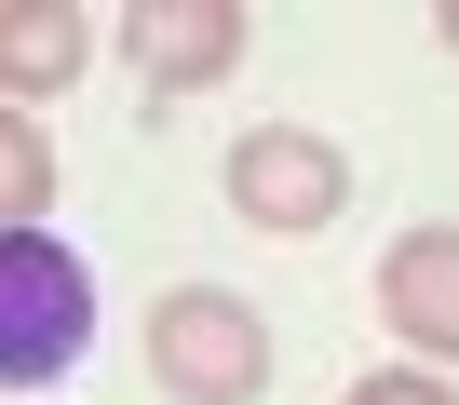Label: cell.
Returning <instances> with one entry per match:
<instances>
[{"instance_id":"obj_1","label":"cell","mask_w":459,"mask_h":405,"mask_svg":"<svg viewBox=\"0 0 459 405\" xmlns=\"http://www.w3.org/2000/svg\"><path fill=\"white\" fill-rule=\"evenodd\" d=\"M95 351V271L55 230H0V392H55Z\"/></svg>"},{"instance_id":"obj_2","label":"cell","mask_w":459,"mask_h":405,"mask_svg":"<svg viewBox=\"0 0 459 405\" xmlns=\"http://www.w3.org/2000/svg\"><path fill=\"white\" fill-rule=\"evenodd\" d=\"M149 378L176 392V405H257L271 392V324L244 311V297H216V284H176V297H149Z\"/></svg>"},{"instance_id":"obj_3","label":"cell","mask_w":459,"mask_h":405,"mask_svg":"<svg viewBox=\"0 0 459 405\" xmlns=\"http://www.w3.org/2000/svg\"><path fill=\"white\" fill-rule=\"evenodd\" d=\"M338 202H351L338 135H311V122L230 135V217H257V230H338Z\"/></svg>"},{"instance_id":"obj_4","label":"cell","mask_w":459,"mask_h":405,"mask_svg":"<svg viewBox=\"0 0 459 405\" xmlns=\"http://www.w3.org/2000/svg\"><path fill=\"white\" fill-rule=\"evenodd\" d=\"M122 55H135V82L189 95V82H230V68H244V14H230V0H135V14H122Z\"/></svg>"},{"instance_id":"obj_5","label":"cell","mask_w":459,"mask_h":405,"mask_svg":"<svg viewBox=\"0 0 459 405\" xmlns=\"http://www.w3.org/2000/svg\"><path fill=\"white\" fill-rule=\"evenodd\" d=\"M378 311H392L405 351L459 365V230H405V244L378 257Z\"/></svg>"},{"instance_id":"obj_6","label":"cell","mask_w":459,"mask_h":405,"mask_svg":"<svg viewBox=\"0 0 459 405\" xmlns=\"http://www.w3.org/2000/svg\"><path fill=\"white\" fill-rule=\"evenodd\" d=\"M82 55H95V14H82V0H14V14H0V108L82 82Z\"/></svg>"},{"instance_id":"obj_7","label":"cell","mask_w":459,"mask_h":405,"mask_svg":"<svg viewBox=\"0 0 459 405\" xmlns=\"http://www.w3.org/2000/svg\"><path fill=\"white\" fill-rule=\"evenodd\" d=\"M41 202H55V135L0 108V230H41Z\"/></svg>"},{"instance_id":"obj_8","label":"cell","mask_w":459,"mask_h":405,"mask_svg":"<svg viewBox=\"0 0 459 405\" xmlns=\"http://www.w3.org/2000/svg\"><path fill=\"white\" fill-rule=\"evenodd\" d=\"M338 405H459V392H446L432 365H378V378H351Z\"/></svg>"},{"instance_id":"obj_9","label":"cell","mask_w":459,"mask_h":405,"mask_svg":"<svg viewBox=\"0 0 459 405\" xmlns=\"http://www.w3.org/2000/svg\"><path fill=\"white\" fill-rule=\"evenodd\" d=\"M446 55H459V14H446Z\"/></svg>"}]
</instances>
